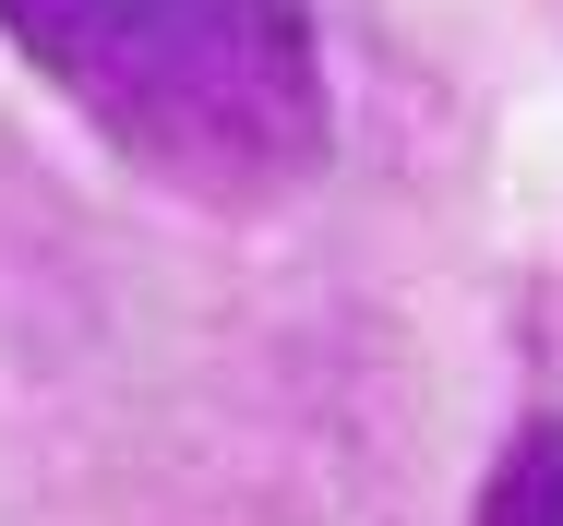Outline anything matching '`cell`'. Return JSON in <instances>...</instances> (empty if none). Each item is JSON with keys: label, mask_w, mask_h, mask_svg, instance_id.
Masks as SVG:
<instances>
[{"label": "cell", "mask_w": 563, "mask_h": 526, "mask_svg": "<svg viewBox=\"0 0 563 526\" xmlns=\"http://www.w3.org/2000/svg\"><path fill=\"white\" fill-rule=\"evenodd\" d=\"M0 36L168 192L252 204L324 144V48L300 0H0Z\"/></svg>", "instance_id": "6da1fadb"}, {"label": "cell", "mask_w": 563, "mask_h": 526, "mask_svg": "<svg viewBox=\"0 0 563 526\" xmlns=\"http://www.w3.org/2000/svg\"><path fill=\"white\" fill-rule=\"evenodd\" d=\"M479 526H563V419H528L504 443V467L479 491Z\"/></svg>", "instance_id": "7a4b0ae2"}]
</instances>
